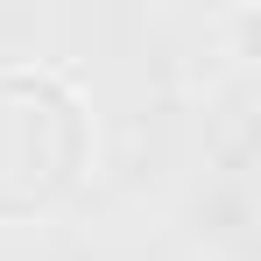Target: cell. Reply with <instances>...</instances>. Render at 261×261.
<instances>
[{
	"label": "cell",
	"mask_w": 261,
	"mask_h": 261,
	"mask_svg": "<svg viewBox=\"0 0 261 261\" xmlns=\"http://www.w3.org/2000/svg\"><path fill=\"white\" fill-rule=\"evenodd\" d=\"M99 155L85 92L49 64H0V226H36Z\"/></svg>",
	"instance_id": "obj_1"
}]
</instances>
